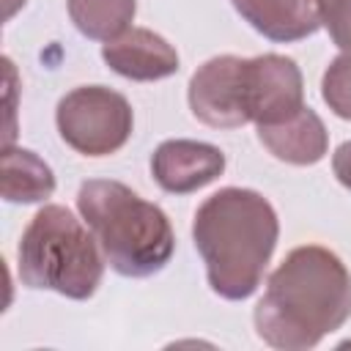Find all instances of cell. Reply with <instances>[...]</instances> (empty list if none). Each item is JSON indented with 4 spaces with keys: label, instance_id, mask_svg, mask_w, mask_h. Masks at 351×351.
I'll return each instance as SVG.
<instances>
[{
    "label": "cell",
    "instance_id": "6da1fadb",
    "mask_svg": "<svg viewBox=\"0 0 351 351\" xmlns=\"http://www.w3.org/2000/svg\"><path fill=\"white\" fill-rule=\"evenodd\" d=\"M351 318V271L321 244L291 250L255 304L258 337L280 351L318 346Z\"/></svg>",
    "mask_w": 351,
    "mask_h": 351
},
{
    "label": "cell",
    "instance_id": "7a4b0ae2",
    "mask_svg": "<svg viewBox=\"0 0 351 351\" xmlns=\"http://www.w3.org/2000/svg\"><path fill=\"white\" fill-rule=\"evenodd\" d=\"M274 206L255 189L225 186L195 211L192 239L217 296L241 302L252 296L277 247Z\"/></svg>",
    "mask_w": 351,
    "mask_h": 351
},
{
    "label": "cell",
    "instance_id": "3957f363",
    "mask_svg": "<svg viewBox=\"0 0 351 351\" xmlns=\"http://www.w3.org/2000/svg\"><path fill=\"white\" fill-rule=\"evenodd\" d=\"M77 208L96 236L104 261L121 277L162 271L176 250L167 214L121 181L90 178L77 192Z\"/></svg>",
    "mask_w": 351,
    "mask_h": 351
},
{
    "label": "cell",
    "instance_id": "277c9868",
    "mask_svg": "<svg viewBox=\"0 0 351 351\" xmlns=\"http://www.w3.org/2000/svg\"><path fill=\"white\" fill-rule=\"evenodd\" d=\"M99 241L66 206L36 211L16 247L19 280L33 291H55L66 299H90L101 285L104 255Z\"/></svg>",
    "mask_w": 351,
    "mask_h": 351
},
{
    "label": "cell",
    "instance_id": "5b68a950",
    "mask_svg": "<svg viewBox=\"0 0 351 351\" xmlns=\"http://www.w3.org/2000/svg\"><path fill=\"white\" fill-rule=\"evenodd\" d=\"M55 123L69 148L82 156H110L132 137L134 115L126 96L107 85H80L55 110Z\"/></svg>",
    "mask_w": 351,
    "mask_h": 351
},
{
    "label": "cell",
    "instance_id": "8992f818",
    "mask_svg": "<svg viewBox=\"0 0 351 351\" xmlns=\"http://www.w3.org/2000/svg\"><path fill=\"white\" fill-rule=\"evenodd\" d=\"M244 66L247 58L217 55L197 66L189 80V110L211 129H239L250 123L247 93H244Z\"/></svg>",
    "mask_w": 351,
    "mask_h": 351
},
{
    "label": "cell",
    "instance_id": "52a82bcc",
    "mask_svg": "<svg viewBox=\"0 0 351 351\" xmlns=\"http://www.w3.org/2000/svg\"><path fill=\"white\" fill-rule=\"evenodd\" d=\"M247 118L255 126H269L291 118L304 107V82L299 66L285 55L247 58L244 66Z\"/></svg>",
    "mask_w": 351,
    "mask_h": 351
},
{
    "label": "cell",
    "instance_id": "ba28073f",
    "mask_svg": "<svg viewBox=\"0 0 351 351\" xmlns=\"http://www.w3.org/2000/svg\"><path fill=\"white\" fill-rule=\"evenodd\" d=\"M225 170V154L200 140H165L151 156L154 181L170 195H189L217 181Z\"/></svg>",
    "mask_w": 351,
    "mask_h": 351
},
{
    "label": "cell",
    "instance_id": "9c48e42d",
    "mask_svg": "<svg viewBox=\"0 0 351 351\" xmlns=\"http://www.w3.org/2000/svg\"><path fill=\"white\" fill-rule=\"evenodd\" d=\"M104 63L134 82H156L178 71L176 47L148 27H126L121 36L104 41Z\"/></svg>",
    "mask_w": 351,
    "mask_h": 351
},
{
    "label": "cell",
    "instance_id": "30bf717a",
    "mask_svg": "<svg viewBox=\"0 0 351 351\" xmlns=\"http://www.w3.org/2000/svg\"><path fill=\"white\" fill-rule=\"evenodd\" d=\"M255 129H258L261 145L274 159L288 165H299V167L315 165L326 156V148H329V132L318 118V112L310 110L307 104L280 123L255 126Z\"/></svg>",
    "mask_w": 351,
    "mask_h": 351
},
{
    "label": "cell",
    "instance_id": "8fae6325",
    "mask_svg": "<svg viewBox=\"0 0 351 351\" xmlns=\"http://www.w3.org/2000/svg\"><path fill=\"white\" fill-rule=\"evenodd\" d=\"M261 36L271 41H302L321 27V0H230Z\"/></svg>",
    "mask_w": 351,
    "mask_h": 351
},
{
    "label": "cell",
    "instance_id": "7c38bea8",
    "mask_svg": "<svg viewBox=\"0 0 351 351\" xmlns=\"http://www.w3.org/2000/svg\"><path fill=\"white\" fill-rule=\"evenodd\" d=\"M0 192L8 203H38L52 197L55 176L49 165L27 148H3V181Z\"/></svg>",
    "mask_w": 351,
    "mask_h": 351
},
{
    "label": "cell",
    "instance_id": "4fadbf2b",
    "mask_svg": "<svg viewBox=\"0 0 351 351\" xmlns=\"http://www.w3.org/2000/svg\"><path fill=\"white\" fill-rule=\"evenodd\" d=\"M66 5L74 27L93 41L121 36L132 25L137 8L134 0H66Z\"/></svg>",
    "mask_w": 351,
    "mask_h": 351
},
{
    "label": "cell",
    "instance_id": "5bb4252c",
    "mask_svg": "<svg viewBox=\"0 0 351 351\" xmlns=\"http://www.w3.org/2000/svg\"><path fill=\"white\" fill-rule=\"evenodd\" d=\"M321 96L337 118L351 121V52L337 55L321 80Z\"/></svg>",
    "mask_w": 351,
    "mask_h": 351
},
{
    "label": "cell",
    "instance_id": "9a60e30c",
    "mask_svg": "<svg viewBox=\"0 0 351 351\" xmlns=\"http://www.w3.org/2000/svg\"><path fill=\"white\" fill-rule=\"evenodd\" d=\"M321 25L343 52H351V0H321Z\"/></svg>",
    "mask_w": 351,
    "mask_h": 351
},
{
    "label": "cell",
    "instance_id": "2e32d148",
    "mask_svg": "<svg viewBox=\"0 0 351 351\" xmlns=\"http://www.w3.org/2000/svg\"><path fill=\"white\" fill-rule=\"evenodd\" d=\"M332 170L337 176V181L346 189H351V140H346V143L337 145V151L332 156Z\"/></svg>",
    "mask_w": 351,
    "mask_h": 351
}]
</instances>
